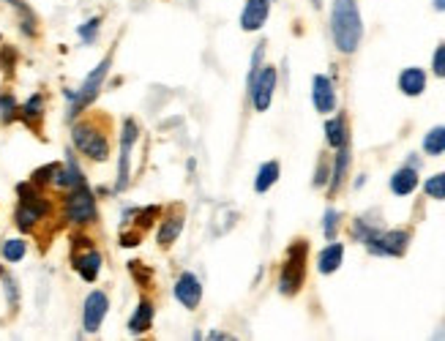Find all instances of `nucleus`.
I'll return each mask as SVG.
<instances>
[{"label":"nucleus","mask_w":445,"mask_h":341,"mask_svg":"<svg viewBox=\"0 0 445 341\" xmlns=\"http://www.w3.org/2000/svg\"><path fill=\"white\" fill-rule=\"evenodd\" d=\"M314 6H320V0H314Z\"/></svg>","instance_id":"58836bf2"},{"label":"nucleus","mask_w":445,"mask_h":341,"mask_svg":"<svg viewBox=\"0 0 445 341\" xmlns=\"http://www.w3.org/2000/svg\"><path fill=\"white\" fill-rule=\"evenodd\" d=\"M17 194L19 205L14 211V224H17L19 233H33L38 221H44L47 216L53 213V202L47 197H41L33 183H19Z\"/></svg>","instance_id":"f03ea898"},{"label":"nucleus","mask_w":445,"mask_h":341,"mask_svg":"<svg viewBox=\"0 0 445 341\" xmlns=\"http://www.w3.org/2000/svg\"><path fill=\"white\" fill-rule=\"evenodd\" d=\"M109 66H112V55H107V57L88 74V79L79 85L77 93H69V121H77V115L96 101V96L101 93V85H104V79H107Z\"/></svg>","instance_id":"39448f33"},{"label":"nucleus","mask_w":445,"mask_h":341,"mask_svg":"<svg viewBox=\"0 0 445 341\" xmlns=\"http://www.w3.org/2000/svg\"><path fill=\"white\" fill-rule=\"evenodd\" d=\"M72 140H74V147H77L82 156H88L90 162H107V159H109L107 131H101V128L96 126L93 121L74 123Z\"/></svg>","instance_id":"20e7f679"},{"label":"nucleus","mask_w":445,"mask_h":341,"mask_svg":"<svg viewBox=\"0 0 445 341\" xmlns=\"http://www.w3.org/2000/svg\"><path fill=\"white\" fill-rule=\"evenodd\" d=\"M325 137H328V145H331V147H341V145L347 142V123H344L341 115H339V118H331V121L325 123Z\"/></svg>","instance_id":"4be33fe9"},{"label":"nucleus","mask_w":445,"mask_h":341,"mask_svg":"<svg viewBox=\"0 0 445 341\" xmlns=\"http://www.w3.org/2000/svg\"><path fill=\"white\" fill-rule=\"evenodd\" d=\"M339 218H341V216H339L336 208H328V211H325V216H322V227H325V235H328V237H336Z\"/></svg>","instance_id":"7c9ffc66"},{"label":"nucleus","mask_w":445,"mask_h":341,"mask_svg":"<svg viewBox=\"0 0 445 341\" xmlns=\"http://www.w3.org/2000/svg\"><path fill=\"white\" fill-rule=\"evenodd\" d=\"M279 172H282L279 162H265L263 164V167H260V172H257V180H254V191H257V194H265L268 189L279 180Z\"/></svg>","instance_id":"aec40b11"},{"label":"nucleus","mask_w":445,"mask_h":341,"mask_svg":"<svg viewBox=\"0 0 445 341\" xmlns=\"http://www.w3.org/2000/svg\"><path fill=\"white\" fill-rule=\"evenodd\" d=\"M0 279H3V287H6V298H9V303H11V308H17V303H19L17 281L11 279V273H6L3 268H0Z\"/></svg>","instance_id":"c756f323"},{"label":"nucleus","mask_w":445,"mask_h":341,"mask_svg":"<svg viewBox=\"0 0 445 341\" xmlns=\"http://www.w3.org/2000/svg\"><path fill=\"white\" fill-rule=\"evenodd\" d=\"M427 88V72L424 69H405L399 74V90L405 96H421Z\"/></svg>","instance_id":"f3484780"},{"label":"nucleus","mask_w":445,"mask_h":341,"mask_svg":"<svg viewBox=\"0 0 445 341\" xmlns=\"http://www.w3.org/2000/svg\"><path fill=\"white\" fill-rule=\"evenodd\" d=\"M72 262H74V270L79 273V279H85V281H96L99 273H101V254L96 252L93 243H85L82 252L74 249Z\"/></svg>","instance_id":"9b49d317"},{"label":"nucleus","mask_w":445,"mask_h":341,"mask_svg":"<svg viewBox=\"0 0 445 341\" xmlns=\"http://www.w3.org/2000/svg\"><path fill=\"white\" fill-rule=\"evenodd\" d=\"M19 14H22V33H25V36H36V19H33V14L28 11L25 3L19 6Z\"/></svg>","instance_id":"2f4dec72"},{"label":"nucleus","mask_w":445,"mask_h":341,"mask_svg":"<svg viewBox=\"0 0 445 341\" xmlns=\"http://www.w3.org/2000/svg\"><path fill=\"white\" fill-rule=\"evenodd\" d=\"M63 216H66V221H72L77 227H85L90 221H96V199H93L88 183L74 186L72 194L63 202Z\"/></svg>","instance_id":"423d86ee"},{"label":"nucleus","mask_w":445,"mask_h":341,"mask_svg":"<svg viewBox=\"0 0 445 341\" xmlns=\"http://www.w3.org/2000/svg\"><path fill=\"white\" fill-rule=\"evenodd\" d=\"M268 14H270V0H246V9L241 14V28L246 33H254L265 25Z\"/></svg>","instance_id":"ddd939ff"},{"label":"nucleus","mask_w":445,"mask_h":341,"mask_svg":"<svg viewBox=\"0 0 445 341\" xmlns=\"http://www.w3.org/2000/svg\"><path fill=\"white\" fill-rule=\"evenodd\" d=\"M325 178H328V162H320V167H317V175H314V186H317V189L325 186Z\"/></svg>","instance_id":"f704fd0d"},{"label":"nucleus","mask_w":445,"mask_h":341,"mask_svg":"<svg viewBox=\"0 0 445 341\" xmlns=\"http://www.w3.org/2000/svg\"><path fill=\"white\" fill-rule=\"evenodd\" d=\"M156 216H159V208H156V205H150L148 211L140 213V218H137V227H140V230H148V227L153 224V218H156Z\"/></svg>","instance_id":"473e14b6"},{"label":"nucleus","mask_w":445,"mask_h":341,"mask_svg":"<svg viewBox=\"0 0 445 341\" xmlns=\"http://www.w3.org/2000/svg\"><path fill=\"white\" fill-rule=\"evenodd\" d=\"M424 150L429 156H443L445 153V126H434L424 137Z\"/></svg>","instance_id":"5701e85b"},{"label":"nucleus","mask_w":445,"mask_h":341,"mask_svg":"<svg viewBox=\"0 0 445 341\" xmlns=\"http://www.w3.org/2000/svg\"><path fill=\"white\" fill-rule=\"evenodd\" d=\"M276 69H263V72L254 77V82L249 85V96H251V104L257 112H265L270 107V99H273V90H276Z\"/></svg>","instance_id":"9d476101"},{"label":"nucleus","mask_w":445,"mask_h":341,"mask_svg":"<svg viewBox=\"0 0 445 341\" xmlns=\"http://www.w3.org/2000/svg\"><path fill=\"white\" fill-rule=\"evenodd\" d=\"M0 254H3L6 262H19V259L28 254V243H25V240H6Z\"/></svg>","instance_id":"393cba45"},{"label":"nucleus","mask_w":445,"mask_h":341,"mask_svg":"<svg viewBox=\"0 0 445 341\" xmlns=\"http://www.w3.org/2000/svg\"><path fill=\"white\" fill-rule=\"evenodd\" d=\"M336 164H334V178H331V194H336L339 186L344 183V175H347V167H350V145L344 142L341 147H336Z\"/></svg>","instance_id":"412c9836"},{"label":"nucleus","mask_w":445,"mask_h":341,"mask_svg":"<svg viewBox=\"0 0 445 341\" xmlns=\"http://www.w3.org/2000/svg\"><path fill=\"white\" fill-rule=\"evenodd\" d=\"M434 9H437V11H445V0H434Z\"/></svg>","instance_id":"e433bc0d"},{"label":"nucleus","mask_w":445,"mask_h":341,"mask_svg":"<svg viewBox=\"0 0 445 341\" xmlns=\"http://www.w3.org/2000/svg\"><path fill=\"white\" fill-rule=\"evenodd\" d=\"M341 259H344V246L341 243H328L317 257V268L322 276H331L341 268Z\"/></svg>","instance_id":"dca6fc26"},{"label":"nucleus","mask_w":445,"mask_h":341,"mask_svg":"<svg viewBox=\"0 0 445 341\" xmlns=\"http://www.w3.org/2000/svg\"><path fill=\"white\" fill-rule=\"evenodd\" d=\"M432 69L437 77H445V44L437 47V52H434V60H432Z\"/></svg>","instance_id":"72a5a7b5"},{"label":"nucleus","mask_w":445,"mask_h":341,"mask_svg":"<svg viewBox=\"0 0 445 341\" xmlns=\"http://www.w3.org/2000/svg\"><path fill=\"white\" fill-rule=\"evenodd\" d=\"M150 325H153V303L143 298L137 311H134V317L128 320V330L131 333H145V330H150Z\"/></svg>","instance_id":"6ab92c4d"},{"label":"nucleus","mask_w":445,"mask_h":341,"mask_svg":"<svg viewBox=\"0 0 445 341\" xmlns=\"http://www.w3.org/2000/svg\"><path fill=\"white\" fill-rule=\"evenodd\" d=\"M312 96H314V109H317L320 115H328V112L336 109V93H334V85H331L328 77H322V74L314 77V82H312Z\"/></svg>","instance_id":"4468645a"},{"label":"nucleus","mask_w":445,"mask_h":341,"mask_svg":"<svg viewBox=\"0 0 445 341\" xmlns=\"http://www.w3.org/2000/svg\"><path fill=\"white\" fill-rule=\"evenodd\" d=\"M415 186H418V169L415 167H402V169H396L391 178V191L396 197H407L415 191Z\"/></svg>","instance_id":"2eb2a0df"},{"label":"nucleus","mask_w":445,"mask_h":341,"mask_svg":"<svg viewBox=\"0 0 445 341\" xmlns=\"http://www.w3.org/2000/svg\"><path fill=\"white\" fill-rule=\"evenodd\" d=\"M424 191L432 199H445V172H437L424 183Z\"/></svg>","instance_id":"bb28decb"},{"label":"nucleus","mask_w":445,"mask_h":341,"mask_svg":"<svg viewBox=\"0 0 445 341\" xmlns=\"http://www.w3.org/2000/svg\"><path fill=\"white\" fill-rule=\"evenodd\" d=\"M140 128L131 118L123 121V137H121V162H118V178H115V191H123L128 186V175H131V150L137 145Z\"/></svg>","instance_id":"6e6552de"},{"label":"nucleus","mask_w":445,"mask_h":341,"mask_svg":"<svg viewBox=\"0 0 445 341\" xmlns=\"http://www.w3.org/2000/svg\"><path fill=\"white\" fill-rule=\"evenodd\" d=\"M175 298L189 311H194L197 306H199V301H202V284H199V279H197L194 273H183L178 281H175Z\"/></svg>","instance_id":"f8f14e48"},{"label":"nucleus","mask_w":445,"mask_h":341,"mask_svg":"<svg viewBox=\"0 0 445 341\" xmlns=\"http://www.w3.org/2000/svg\"><path fill=\"white\" fill-rule=\"evenodd\" d=\"M57 169H60V164H44L41 169H36L33 172V178H31V183L36 186V189H41V186H50V183H55V175H57Z\"/></svg>","instance_id":"a878e982"},{"label":"nucleus","mask_w":445,"mask_h":341,"mask_svg":"<svg viewBox=\"0 0 445 341\" xmlns=\"http://www.w3.org/2000/svg\"><path fill=\"white\" fill-rule=\"evenodd\" d=\"M331 36L341 55H353L363 38V22L358 0H334L331 9Z\"/></svg>","instance_id":"f257e3e1"},{"label":"nucleus","mask_w":445,"mask_h":341,"mask_svg":"<svg viewBox=\"0 0 445 341\" xmlns=\"http://www.w3.org/2000/svg\"><path fill=\"white\" fill-rule=\"evenodd\" d=\"M363 246L377 257H402L410 246V233L407 230H374Z\"/></svg>","instance_id":"0eeeda50"},{"label":"nucleus","mask_w":445,"mask_h":341,"mask_svg":"<svg viewBox=\"0 0 445 341\" xmlns=\"http://www.w3.org/2000/svg\"><path fill=\"white\" fill-rule=\"evenodd\" d=\"M99 28H101V19H99V17L88 19L85 25H79V28H77L79 41H82V44H93V41H96V36H99Z\"/></svg>","instance_id":"cd10ccee"},{"label":"nucleus","mask_w":445,"mask_h":341,"mask_svg":"<svg viewBox=\"0 0 445 341\" xmlns=\"http://www.w3.org/2000/svg\"><path fill=\"white\" fill-rule=\"evenodd\" d=\"M306 257H309V243L306 240H292L287 249L285 265L279 273V292L282 295H295L303 287L306 279Z\"/></svg>","instance_id":"7ed1b4c3"},{"label":"nucleus","mask_w":445,"mask_h":341,"mask_svg":"<svg viewBox=\"0 0 445 341\" xmlns=\"http://www.w3.org/2000/svg\"><path fill=\"white\" fill-rule=\"evenodd\" d=\"M121 243H123V246H137V243H140V235H123Z\"/></svg>","instance_id":"c9c22d12"},{"label":"nucleus","mask_w":445,"mask_h":341,"mask_svg":"<svg viewBox=\"0 0 445 341\" xmlns=\"http://www.w3.org/2000/svg\"><path fill=\"white\" fill-rule=\"evenodd\" d=\"M41 115H44V96H41V93H33V96L28 99V104L22 107V121L31 123V121H38Z\"/></svg>","instance_id":"b1692460"},{"label":"nucleus","mask_w":445,"mask_h":341,"mask_svg":"<svg viewBox=\"0 0 445 341\" xmlns=\"http://www.w3.org/2000/svg\"><path fill=\"white\" fill-rule=\"evenodd\" d=\"M180 230H183V216L175 213V216H167L164 221L159 224V246L161 249H167V246H172L175 243V237L180 235Z\"/></svg>","instance_id":"a211bd4d"},{"label":"nucleus","mask_w":445,"mask_h":341,"mask_svg":"<svg viewBox=\"0 0 445 341\" xmlns=\"http://www.w3.org/2000/svg\"><path fill=\"white\" fill-rule=\"evenodd\" d=\"M107 311H109L107 292L93 289L88 298H85V306H82V325H85V330H88V333H96V330L101 328V323H104Z\"/></svg>","instance_id":"1a4fd4ad"},{"label":"nucleus","mask_w":445,"mask_h":341,"mask_svg":"<svg viewBox=\"0 0 445 341\" xmlns=\"http://www.w3.org/2000/svg\"><path fill=\"white\" fill-rule=\"evenodd\" d=\"M6 3H9V6H14V9H19V6H22V0H6Z\"/></svg>","instance_id":"4c0bfd02"},{"label":"nucleus","mask_w":445,"mask_h":341,"mask_svg":"<svg viewBox=\"0 0 445 341\" xmlns=\"http://www.w3.org/2000/svg\"><path fill=\"white\" fill-rule=\"evenodd\" d=\"M14 115H17V99L11 93H3L0 96V118H3V123H11Z\"/></svg>","instance_id":"c85d7f7f"}]
</instances>
